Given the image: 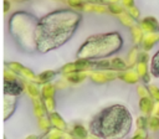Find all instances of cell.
Returning <instances> with one entry per match:
<instances>
[{
  "label": "cell",
  "instance_id": "obj_1",
  "mask_svg": "<svg viewBox=\"0 0 159 139\" xmlns=\"http://www.w3.org/2000/svg\"><path fill=\"white\" fill-rule=\"evenodd\" d=\"M82 14L73 9H57L39 20L37 53L45 55L66 45L77 31Z\"/></svg>",
  "mask_w": 159,
  "mask_h": 139
},
{
  "label": "cell",
  "instance_id": "obj_2",
  "mask_svg": "<svg viewBox=\"0 0 159 139\" xmlns=\"http://www.w3.org/2000/svg\"><path fill=\"white\" fill-rule=\"evenodd\" d=\"M133 125V117L123 104H112L101 109L89 122V132L99 139H123Z\"/></svg>",
  "mask_w": 159,
  "mask_h": 139
},
{
  "label": "cell",
  "instance_id": "obj_3",
  "mask_svg": "<svg viewBox=\"0 0 159 139\" xmlns=\"http://www.w3.org/2000/svg\"><path fill=\"white\" fill-rule=\"evenodd\" d=\"M124 46V38L118 31L88 36L78 47L76 58L80 61H98L114 56Z\"/></svg>",
  "mask_w": 159,
  "mask_h": 139
},
{
  "label": "cell",
  "instance_id": "obj_4",
  "mask_svg": "<svg viewBox=\"0 0 159 139\" xmlns=\"http://www.w3.org/2000/svg\"><path fill=\"white\" fill-rule=\"evenodd\" d=\"M40 17L34 14L17 10L9 17V32L19 51L34 55L37 53V26Z\"/></svg>",
  "mask_w": 159,
  "mask_h": 139
},
{
  "label": "cell",
  "instance_id": "obj_5",
  "mask_svg": "<svg viewBox=\"0 0 159 139\" xmlns=\"http://www.w3.org/2000/svg\"><path fill=\"white\" fill-rule=\"evenodd\" d=\"M22 92V86L15 79H5L4 81V94L10 96H20Z\"/></svg>",
  "mask_w": 159,
  "mask_h": 139
},
{
  "label": "cell",
  "instance_id": "obj_6",
  "mask_svg": "<svg viewBox=\"0 0 159 139\" xmlns=\"http://www.w3.org/2000/svg\"><path fill=\"white\" fill-rule=\"evenodd\" d=\"M149 72L154 78H159V50L152 56L150 65H149Z\"/></svg>",
  "mask_w": 159,
  "mask_h": 139
}]
</instances>
